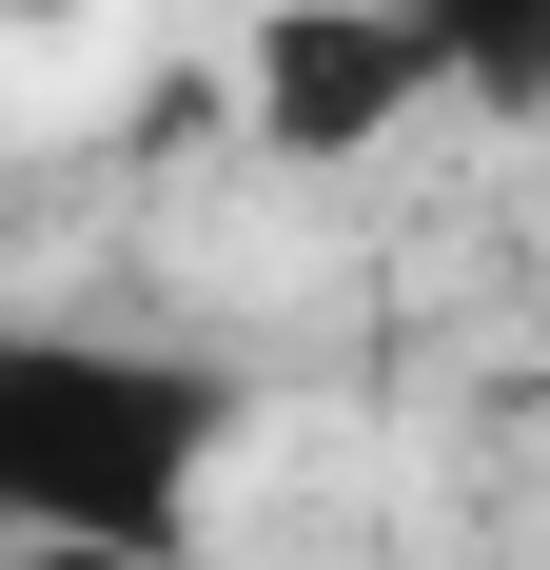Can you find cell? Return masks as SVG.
<instances>
[{
	"label": "cell",
	"mask_w": 550,
	"mask_h": 570,
	"mask_svg": "<svg viewBox=\"0 0 550 570\" xmlns=\"http://www.w3.org/2000/svg\"><path fill=\"white\" fill-rule=\"evenodd\" d=\"M0 570H197V551H59V531H0Z\"/></svg>",
	"instance_id": "4"
},
{
	"label": "cell",
	"mask_w": 550,
	"mask_h": 570,
	"mask_svg": "<svg viewBox=\"0 0 550 570\" xmlns=\"http://www.w3.org/2000/svg\"><path fill=\"white\" fill-rule=\"evenodd\" d=\"M393 20L433 59V99H492V118L550 99V0H393Z\"/></svg>",
	"instance_id": "3"
},
{
	"label": "cell",
	"mask_w": 550,
	"mask_h": 570,
	"mask_svg": "<svg viewBox=\"0 0 550 570\" xmlns=\"http://www.w3.org/2000/svg\"><path fill=\"white\" fill-rule=\"evenodd\" d=\"M236 433H256V394H236L217 354L79 335V315H0V531H59V551H197Z\"/></svg>",
	"instance_id": "1"
},
{
	"label": "cell",
	"mask_w": 550,
	"mask_h": 570,
	"mask_svg": "<svg viewBox=\"0 0 550 570\" xmlns=\"http://www.w3.org/2000/svg\"><path fill=\"white\" fill-rule=\"evenodd\" d=\"M413 99H433V59H413L393 0H275L256 20V138L275 158H374Z\"/></svg>",
	"instance_id": "2"
}]
</instances>
